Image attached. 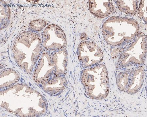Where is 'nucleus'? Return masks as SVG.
I'll return each instance as SVG.
<instances>
[{
    "mask_svg": "<svg viewBox=\"0 0 147 117\" xmlns=\"http://www.w3.org/2000/svg\"><path fill=\"white\" fill-rule=\"evenodd\" d=\"M81 80L89 97L102 100L107 96L109 82L107 70L104 65H97L84 70Z\"/></svg>",
    "mask_w": 147,
    "mask_h": 117,
    "instance_id": "f257e3e1",
    "label": "nucleus"
},
{
    "mask_svg": "<svg viewBox=\"0 0 147 117\" xmlns=\"http://www.w3.org/2000/svg\"><path fill=\"white\" fill-rule=\"evenodd\" d=\"M79 58L83 67H91L102 61L103 53L100 48L93 42L84 41L80 46Z\"/></svg>",
    "mask_w": 147,
    "mask_h": 117,
    "instance_id": "f03ea898",
    "label": "nucleus"
},
{
    "mask_svg": "<svg viewBox=\"0 0 147 117\" xmlns=\"http://www.w3.org/2000/svg\"><path fill=\"white\" fill-rule=\"evenodd\" d=\"M42 38L45 45L50 42L51 43L50 46H57L58 48L61 47L60 46L62 47L58 42L61 45V43L64 44L66 42L65 35L63 30L57 26L54 25H49L47 27L43 32Z\"/></svg>",
    "mask_w": 147,
    "mask_h": 117,
    "instance_id": "7ed1b4c3",
    "label": "nucleus"
},
{
    "mask_svg": "<svg viewBox=\"0 0 147 117\" xmlns=\"http://www.w3.org/2000/svg\"><path fill=\"white\" fill-rule=\"evenodd\" d=\"M89 3L90 10L97 17H105L109 15L112 10L110 1H90Z\"/></svg>",
    "mask_w": 147,
    "mask_h": 117,
    "instance_id": "20e7f679",
    "label": "nucleus"
},
{
    "mask_svg": "<svg viewBox=\"0 0 147 117\" xmlns=\"http://www.w3.org/2000/svg\"><path fill=\"white\" fill-rule=\"evenodd\" d=\"M144 72L142 69L134 71L130 79L127 88L128 92L134 94L140 89L144 81Z\"/></svg>",
    "mask_w": 147,
    "mask_h": 117,
    "instance_id": "39448f33",
    "label": "nucleus"
},
{
    "mask_svg": "<svg viewBox=\"0 0 147 117\" xmlns=\"http://www.w3.org/2000/svg\"><path fill=\"white\" fill-rule=\"evenodd\" d=\"M130 79L127 74H123L118 76L117 84L118 88L120 90L124 91L127 88L129 83Z\"/></svg>",
    "mask_w": 147,
    "mask_h": 117,
    "instance_id": "423d86ee",
    "label": "nucleus"
}]
</instances>
